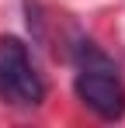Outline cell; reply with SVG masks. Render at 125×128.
I'll list each match as a JSON object with an SVG mask.
<instances>
[{"label":"cell","mask_w":125,"mask_h":128,"mask_svg":"<svg viewBox=\"0 0 125 128\" xmlns=\"http://www.w3.org/2000/svg\"><path fill=\"white\" fill-rule=\"evenodd\" d=\"M0 94L14 107H38L45 100V80L28 56V45L14 35L0 38Z\"/></svg>","instance_id":"cell-2"},{"label":"cell","mask_w":125,"mask_h":128,"mask_svg":"<svg viewBox=\"0 0 125 128\" xmlns=\"http://www.w3.org/2000/svg\"><path fill=\"white\" fill-rule=\"evenodd\" d=\"M73 90L104 121H118L125 114V83L118 76V66L94 42L77 45V80H73Z\"/></svg>","instance_id":"cell-1"}]
</instances>
